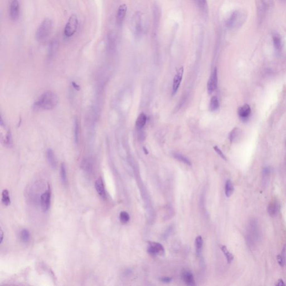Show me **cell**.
Instances as JSON below:
<instances>
[{"label":"cell","instance_id":"cell-1","mask_svg":"<svg viewBox=\"0 0 286 286\" xmlns=\"http://www.w3.org/2000/svg\"><path fill=\"white\" fill-rule=\"evenodd\" d=\"M59 102V98L56 93L48 91L44 92L33 105L34 110L36 111L50 110L56 107Z\"/></svg>","mask_w":286,"mask_h":286},{"label":"cell","instance_id":"cell-2","mask_svg":"<svg viewBox=\"0 0 286 286\" xmlns=\"http://www.w3.org/2000/svg\"><path fill=\"white\" fill-rule=\"evenodd\" d=\"M247 18V13L244 10H237L234 11L226 21V26L230 29L239 28Z\"/></svg>","mask_w":286,"mask_h":286},{"label":"cell","instance_id":"cell-3","mask_svg":"<svg viewBox=\"0 0 286 286\" xmlns=\"http://www.w3.org/2000/svg\"><path fill=\"white\" fill-rule=\"evenodd\" d=\"M144 14L140 11L136 12L133 15L130 22L131 30L136 39L140 38L144 32Z\"/></svg>","mask_w":286,"mask_h":286},{"label":"cell","instance_id":"cell-4","mask_svg":"<svg viewBox=\"0 0 286 286\" xmlns=\"http://www.w3.org/2000/svg\"><path fill=\"white\" fill-rule=\"evenodd\" d=\"M53 22L51 19L46 18L44 19L39 25L36 32V38L39 41L45 40L51 32Z\"/></svg>","mask_w":286,"mask_h":286},{"label":"cell","instance_id":"cell-5","mask_svg":"<svg viewBox=\"0 0 286 286\" xmlns=\"http://www.w3.org/2000/svg\"><path fill=\"white\" fill-rule=\"evenodd\" d=\"M78 26V20L77 16L72 15L69 17L64 28V35L66 37H71L77 31Z\"/></svg>","mask_w":286,"mask_h":286},{"label":"cell","instance_id":"cell-6","mask_svg":"<svg viewBox=\"0 0 286 286\" xmlns=\"http://www.w3.org/2000/svg\"><path fill=\"white\" fill-rule=\"evenodd\" d=\"M164 248L161 244L156 242H149L148 252L152 256H163L164 254Z\"/></svg>","mask_w":286,"mask_h":286},{"label":"cell","instance_id":"cell-7","mask_svg":"<svg viewBox=\"0 0 286 286\" xmlns=\"http://www.w3.org/2000/svg\"><path fill=\"white\" fill-rule=\"evenodd\" d=\"M50 200H51V190L50 187H48V188L46 191L41 194L40 197V202H41V209L44 212H46L50 207Z\"/></svg>","mask_w":286,"mask_h":286},{"label":"cell","instance_id":"cell-8","mask_svg":"<svg viewBox=\"0 0 286 286\" xmlns=\"http://www.w3.org/2000/svg\"><path fill=\"white\" fill-rule=\"evenodd\" d=\"M10 15L13 21H16L20 16V3L19 0H12L10 6Z\"/></svg>","mask_w":286,"mask_h":286},{"label":"cell","instance_id":"cell-9","mask_svg":"<svg viewBox=\"0 0 286 286\" xmlns=\"http://www.w3.org/2000/svg\"><path fill=\"white\" fill-rule=\"evenodd\" d=\"M217 69L215 68L212 74L209 77V80L207 82V91L209 95L216 89L217 86Z\"/></svg>","mask_w":286,"mask_h":286},{"label":"cell","instance_id":"cell-10","mask_svg":"<svg viewBox=\"0 0 286 286\" xmlns=\"http://www.w3.org/2000/svg\"><path fill=\"white\" fill-rule=\"evenodd\" d=\"M258 23H261L265 17L266 11L268 10L263 3V0H256Z\"/></svg>","mask_w":286,"mask_h":286},{"label":"cell","instance_id":"cell-11","mask_svg":"<svg viewBox=\"0 0 286 286\" xmlns=\"http://www.w3.org/2000/svg\"><path fill=\"white\" fill-rule=\"evenodd\" d=\"M183 74V68L181 67L177 72L174 78L173 84L172 88V95H174L176 93L178 89Z\"/></svg>","mask_w":286,"mask_h":286},{"label":"cell","instance_id":"cell-12","mask_svg":"<svg viewBox=\"0 0 286 286\" xmlns=\"http://www.w3.org/2000/svg\"><path fill=\"white\" fill-rule=\"evenodd\" d=\"M243 136V131L240 128L233 129L229 135V139L231 143H238Z\"/></svg>","mask_w":286,"mask_h":286},{"label":"cell","instance_id":"cell-13","mask_svg":"<svg viewBox=\"0 0 286 286\" xmlns=\"http://www.w3.org/2000/svg\"><path fill=\"white\" fill-rule=\"evenodd\" d=\"M238 114L239 118L241 120L246 121L249 119L251 114V108L250 106L247 103L244 104L243 106L239 108Z\"/></svg>","mask_w":286,"mask_h":286},{"label":"cell","instance_id":"cell-14","mask_svg":"<svg viewBox=\"0 0 286 286\" xmlns=\"http://www.w3.org/2000/svg\"><path fill=\"white\" fill-rule=\"evenodd\" d=\"M127 6L125 4H123L119 6L118 8L116 15V23L119 26H121L124 20L126 12H127Z\"/></svg>","mask_w":286,"mask_h":286},{"label":"cell","instance_id":"cell-15","mask_svg":"<svg viewBox=\"0 0 286 286\" xmlns=\"http://www.w3.org/2000/svg\"><path fill=\"white\" fill-rule=\"evenodd\" d=\"M95 188L97 191V193L99 194L102 199L106 198V191H105V186L102 178L100 177L97 179L95 182Z\"/></svg>","mask_w":286,"mask_h":286},{"label":"cell","instance_id":"cell-16","mask_svg":"<svg viewBox=\"0 0 286 286\" xmlns=\"http://www.w3.org/2000/svg\"><path fill=\"white\" fill-rule=\"evenodd\" d=\"M279 211V204L277 201H273L269 204L268 212L271 217L276 216Z\"/></svg>","mask_w":286,"mask_h":286},{"label":"cell","instance_id":"cell-17","mask_svg":"<svg viewBox=\"0 0 286 286\" xmlns=\"http://www.w3.org/2000/svg\"><path fill=\"white\" fill-rule=\"evenodd\" d=\"M194 5L199 11L204 15H207L208 13V3L207 0H192Z\"/></svg>","mask_w":286,"mask_h":286},{"label":"cell","instance_id":"cell-18","mask_svg":"<svg viewBox=\"0 0 286 286\" xmlns=\"http://www.w3.org/2000/svg\"><path fill=\"white\" fill-rule=\"evenodd\" d=\"M272 39L274 48L277 51H280L282 48V38L279 34L277 32H273L272 34Z\"/></svg>","mask_w":286,"mask_h":286},{"label":"cell","instance_id":"cell-19","mask_svg":"<svg viewBox=\"0 0 286 286\" xmlns=\"http://www.w3.org/2000/svg\"><path fill=\"white\" fill-rule=\"evenodd\" d=\"M46 158L51 168L54 169H56L57 166L56 158L55 156L53 151H52L51 149H48L46 151Z\"/></svg>","mask_w":286,"mask_h":286},{"label":"cell","instance_id":"cell-20","mask_svg":"<svg viewBox=\"0 0 286 286\" xmlns=\"http://www.w3.org/2000/svg\"><path fill=\"white\" fill-rule=\"evenodd\" d=\"M182 278L184 283L187 286H194L195 284L194 277L191 272L188 271H184L182 274Z\"/></svg>","mask_w":286,"mask_h":286},{"label":"cell","instance_id":"cell-21","mask_svg":"<svg viewBox=\"0 0 286 286\" xmlns=\"http://www.w3.org/2000/svg\"><path fill=\"white\" fill-rule=\"evenodd\" d=\"M234 191V187L232 181L228 179L226 182L225 186V195L227 197H230L232 195Z\"/></svg>","mask_w":286,"mask_h":286},{"label":"cell","instance_id":"cell-22","mask_svg":"<svg viewBox=\"0 0 286 286\" xmlns=\"http://www.w3.org/2000/svg\"><path fill=\"white\" fill-rule=\"evenodd\" d=\"M146 116L145 114L141 113L138 116L137 120L136 121V126L138 129H141L146 125Z\"/></svg>","mask_w":286,"mask_h":286},{"label":"cell","instance_id":"cell-23","mask_svg":"<svg viewBox=\"0 0 286 286\" xmlns=\"http://www.w3.org/2000/svg\"><path fill=\"white\" fill-rule=\"evenodd\" d=\"M270 174H271V169L269 168V167H265L263 169L262 183H263V186L264 187L268 186Z\"/></svg>","mask_w":286,"mask_h":286},{"label":"cell","instance_id":"cell-24","mask_svg":"<svg viewBox=\"0 0 286 286\" xmlns=\"http://www.w3.org/2000/svg\"><path fill=\"white\" fill-rule=\"evenodd\" d=\"M202 245H203V239L201 236H198L195 240V247L197 255L200 256L202 253Z\"/></svg>","mask_w":286,"mask_h":286},{"label":"cell","instance_id":"cell-25","mask_svg":"<svg viewBox=\"0 0 286 286\" xmlns=\"http://www.w3.org/2000/svg\"><path fill=\"white\" fill-rule=\"evenodd\" d=\"M220 248H221V251L224 253V254L225 255V257L226 258L227 263H229V264H230L232 262L233 259H234V258L233 254H232V253H230L229 250L227 249V247L225 245H221Z\"/></svg>","mask_w":286,"mask_h":286},{"label":"cell","instance_id":"cell-26","mask_svg":"<svg viewBox=\"0 0 286 286\" xmlns=\"http://www.w3.org/2000/svg\"><path fill=\"white\" fill-rule=\"evenodd\" d=\"M58 48V42L54 40L51 41L49 46L48 56L49 58L53 56L56 53Z\"/></svg>","mask_w":286,"mask_h":286},{"label":"cell","instance_id":"cell-27","mask_svg":"<svg viewBox=\"0 0 286 286\" xmlns=\"http://www.w3.org/2000/svg\"><path fill=\"white\" fill-rule=\"evenodd\" d=\"M2 202L3 204L5 205L6 206H9L11 204L10 197V194L9 192L8 191V189H4L3 190L2 192Z\"/></svg>","mask_w":286,"mask_h":286},{"label":"cell","instance_id":"cell-28","mask_svg":"<svg viewBox=\"0 0 286 286\" xmlns=\"http://www.w3.org/2000/svg\"><path fill=\"white\" fill-rule=\"evenodd\" d=\"M219 102L217 97L216 96H213L211 99L209 103V110L212 111H214L217 110L219 107Z\"/></svg>","mask_w":286,"mask_h":286},{"label":"cell","instance_id":"cell-29","mask_svg":"<svg viewBox=\"0 0 286 286\" xmlns=\"http://www.w3.org/2000/svg\"><path fill=\"white\" fill-rule=\"evenodd\" d=\"M20 238L23 243H28L30 239V234L28 230L26 229L22 230L20 234Z\"/></svg>","mask_w":286,"mask_h":286},{"label":"cell","instance_id":"cell-30","mask_svg":"<svg viewBox=\"0 0 286 286\" xmlns=\"http://www.w3.org/2000/svg\"><path fill=\"white\" fill-rule=\"evenodd\" d=\"M61 178L62 183L66 185L67 183V177H66V167L63 163L61 164Z\"/></svg>","mask_w":286,"mask_h":286},{"label":"cell","instance_id":"cell-31","mask_svg":"<svg viewBox=\"0 0 286 286\" xmlns=\"http://www.w3.org/2000/svg\"><path fill=\"white\" fill-rule=\"evenodd\" d=\"M154 13V25L156 26H158L159 22V19L161 17V11L159 10V8L157 6H155L153 10Z\"/></svg>","mask_w":286,"mask_h":286},{"label":"cell","instance_id":"cell-32","mask_svg":"<svg viewBox=\"0 0 286 286\" xmlns=\"http://www.w3.org/2000/svg\"><path fill=\"white\" fill-rule=\"evenodd\" d=\"M79 124L78 120L76 119L74 125V141L76 144H78L79 141Z\"/></svg>","mask_w":286,"mask_h":286},{"label":"cell","instance_id":"cell-33","mask_svg":"<svg viewBox=\"0 0 286 286\" xmlns=\"http://www.w3.org/2000/svg\"><path fill=\"white\" fill-rule=\"evenodd\" d=\"M130 220V216L128 212L126 211H122L120 214V220L123 224L128 223Z\"/></svg>","mask_w":286,"mask_h":286},{"label":"cell","instance_id":"cell-34","mask_svg":"<svg viewBox=\"0 0 286 286\" xmlns=\"http://www.w3.org/2000/svg\"><path fill=\"white\" fill-rule=\"evenodd\" d=\"M174 157L175 158H176L177 159H178L179 161H181L182 162L186 164L188 166H191V162L188 159L186 158L184 156H182L181 154H180L176 153L174 154Z\"/></svg>","mask_w":286,"mask_h":286},{"label":"cell","instance_id":"cell-35","mask_svg":"<svg viewBox=\"0 0 286 286\" xmlns=\"http://www.w3.org/2000/svg\"><path fill=\"white\" fill-rule=\"evenodd\" d=\"M83 168L87 171H92V167H93V164H92V162L91 159H86L83 163Z\"/></svg>","mask_w":286,"mask_h":286},{"label":"cell","instance_id":"cell-36","mask_svg":"<svg viewBox=\"0 0 286 286\" xmlns=\"http://www.w3.org/2000/svg\"><path fill=\"white\" fill-rule=\"evenodd\" d=\"M277 262L278 263L279 265L282 267H283L285 265L283 258L281 254H278V256H277Z\"/></svg>","mask_w":286,"mask_h":286},{"label":"cell","instance_id":"cell-37","mask_svg":"<svg viewBox=\"0 0 286 286\" xmlns=\"http://www.w3.org/2000/svg\"><path fill=\"white\" fill-rule=\"evenodd\" d=\"M214 151H216V153H217L218 154H219V156H220L222 159H224V160L226 161V156H225V155L223 154V153H222V151H221L220 150V149L219 148L217 147V146H214Z\"/></svg>","mask_w":286,"mask_h":286},{"label":"cell","instance_id":"cell-38","mask_svg":"<svg viewBox=\"0 0 286 286\" xmlns=\"http://www.w3.org/2000/svg\"><path fill=\"white\" fill-rule=\"evenodd\" d=\"M275 285L276 286H286V284L284 283L282 279H279L277 281Z\"/></svg>","mask_w":286,"mask_h":286},{"label":"cell","instance_id":"cell-39","mask_svg":"<svg viewBox=\"0 0 286 286\" xmlns=\"http://www.w3.org/2000/svg\"><path fill=\"white\" fill-rule=\"evenodd\" d=\"M282 256L283 257L285 263V265H286V244L284 246L283 250H282Z\"/></svg>","mask_w":286,"mask_h":286},{"label":"cell","instance_id":"cell-40","mask_svg":"<svg viewBox=\"0 0 286 286\" xmlns=\"http://www.w3.org/2000/svg\"><path fill=\"white\" fill-rule=\"evenodd\" d=\"M161 281H162L164 283H169L172 281L171 278L170 277H163L161 279Z\"/></svg>","mask_w":286,"mask_h":286},{"label":"cell","instance_id":"cell-41","mask_svg":"<svg viewBox=\"0 0 286 286\" xmlns=\"http://www.w3.org/2000/svg\"><path fill=\"white\" fill-rule=\"evenodd\" d=\"M3 232L2 230H1V242L0 243L2 244L3 241Z\"/></svg>","mask_w":286,"mask_h":286},{"label":"cell","instance_id":"cell-42","mask_svg":"<svg viewBox=\"0 0 286 286\" xmlns=\"http://www.w3.org/2000/svg\"><path fill=\"white\" fill-rule=\"evenodd\" d=\"M73 86H74V88H77H77H79V87L78 86V85H77V84H76V83H73Z\"/></svg>","mask_w":286,"mask_h":286},{"label":"cell","instance_id":"cell-43","mask_svg":"<svg viewBox=\"0 0 286 286\" xmlns=\"http://www.w3.org/2000/svg\"><path fill=\"white\" fill-rule=\"evenodd\" d=\"M281 1H286V0H281Z\"/></svg>","mask_w":286,"mask_h":286}]
</instances>
